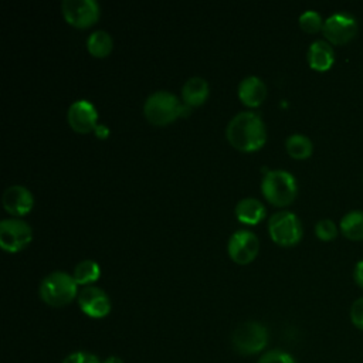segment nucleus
Here are the masks:
<instances>
[{
	"mask_svg": "<svg viewBox=\"0 0 363 363\" xmlns=\"http://www.w3.org/2000/svg\"><path fill=\"white\" fill-rule=\"evenodd\" d=\"M62 363H102L95 354L88 352H74L68 354Z\"/></svg>",
	"mask_w": 363,
	"mask_h": 363,
	"instance_id": "obj_25",
	"label": "nucleus"
},
{
	"mask_svg": "<svg viewBox=\"0 0 363 363\" xmlns=\"http://www.w3.org/2000/svg\"><path fill=\"white\" fill-rule=\"evenodd\" d=\"M315 234L322 241H332L337 235V227H336V224L332 220L323 218V220H319L316 223Z\"/></svg>",
	"mask_w": 363,
	"mask_h": 363,
	"instance_id": "obj_23",
	"label": "nucleus"
},
{
	"mask_svg": "<svg viewBox=\"0 0 363 363\" xmlns=\"http://www.w3.org/2000/svg\"><path fill=\"white\" fill-rule=\"evenodd\" d=\"M94 130H95V133H96V136H98V138H105V136L108 135V132H109V130H108V128H106L104 123L96 125Z\"/></svg>",
	"mask_w": 363,
	"mask_h": 363,
	"instance_id": "obj_28",
	"label": "nucleus"
},
{
	"mask_svg": "<svg viewBox=\"0 0 363 363\" xmlns=\"http://www.w3.org/2000/svg\"><path fill=\"white\" fill-rule=\"evenodd\" d=\"M261 190L267 200L275 206H288L296 196L295 177L282 169L269 170L264 174Z\"/></svg>",
	"mask_w": 363,
	"mask_h": 363,
	"instance_id": "obj_4",
	"label": "nucleus"
},
{
	"mask_svg": "<svg viewBox=\"0 0 363 363\" xmlns=\"http://www.w3.org/2000/svg\"><path fill=\"white\" fill-rule=\"evenodd\" d=\"M61 10L65 20L78 28L92 26L99 17V7L95 0H62Z\"/></svg>",
	"mask_w": 363,
	"mask_h": 363,
	"instance_id": "obj_9",
	"label": "nucleus"
},
{
	"mask_svg": "<svg viewBox=\"0 0 363 363\" xmlns=\"http://www.w3.org/2000/svg\"><path fill=\"white\" fill-rule=\"evenodd\" d=\"M77 282L65 271H52L40 284V296L50 306H64L77 295Z\"/></svg>",
	"mask_w": 363,
	"mask_h": 363,
	"instance_id": "obj_2",
	"label": "nucleus"
},
{
	"mask_svg": "<svg viewBox=\"0 0 363 363\" xmlns=\"http://www.w3.org/2000/svg\"><path fill=\"white\" fill-rule=\"evenodd\" d=\"M33 238V230L21 218H4L0 221V245L3 250L16 252L24 248Z\"/></svg>",
	"mask_w": 363,
	"mask_h": 363,
	"instance_id": "obj_7",
	"label": "nucleus"
},
{
	"mask_svg": "<svg viewBox=\"0 0 363 363\" xmlns=\"http://www.w3.org/2000/svg\"><path fill=\"white\" fill-rule=\"evenodd\" d=\"M96 118L98 115L95 106L86 99L74 101L67 111L68 123L74 130L79 133L94 130L96 126Z\"/></svg>",
	"mask_w": 363,
	"mask_h": 363,
	"instance_id": "obj_12",
	"label": "nucleus"
},
{
	"mask_svg": "<svg viewBox=\"0 0 363 363\" xmlns=\"http://www.w3.org/2000/svg\"><path fill=\"white\" fill-rule=\"evenodd\" d=\"M353 278H354V282L363 288V259L359 261L354 267V271H353Z\"/></svg>",
	"mask_w": 363,
	"mask_h": 363,
	"instance_id": "obj_27",
	"label": "nucleus"
},
{
	"mask_svg": "<svg viewBox=\"0 0 363 363\" xmlns=\"http://www.w3.org/2000/svg\"><path fill=\"white\" fill-rule=\"evenodd\" d=\"M183 112H186V105L180 104L176 95L164 89L152 92L143 104V113L153 125H166Z\"/></svg>",
	"mask_w": 363,
	"mask_h": 363,
	"instance_id": "obj_3",
	"label": "nucleus"
},
{
	"mask_svg": "<svg viewBox=\"0 0 363 363\" xmlns=\"http://www.w3.org/2000/svg\"><path fill=\"white\" fill-rule=\"evenodd\" d=\"M342 234L352 241L363 240V211L353 210L346 213L340 220Z\"/></svg>",
	"mask_w": 363,
	"mask_h": 363,
	"instance_id": "obj_18",
	"label": "nucleus"
},
{
	"mask_svg": "<svg viewBox=\"0 0 363 363\" xmlns=\"http://www.w3.org/2000/svg\"><path fill=\"white\" fill-rule=\"evenodd\" d=\"M112 37L105 30H95L86 38L88 51L98 58L106 57L112 51Z\"/></svg>",
	"mask_w": 363,
	"mask_h": 363,
	"instance_id": "obj_19",
	"label": "nucleus"
},
{
	"mask_svg": "<svg viewBox=\"0 0 363 363\" xmlns=\"http://www.w3.org/2000/svg\"><path fill=\"white\" fill-rule=\"evenodd\" d=\"M208 95V84L203 77H190L182 86V96L187 106L201 105Z\"/></svg>",
	"mask_w": 363,
	"mask_h": 363,
	"instance_id": "obj_16",
	"label": "nucleus"
},
{
	"mask_svg": "<svg viewBox=\"0 0 363 363\" xmlns=\"http://www.w3.org/2000/svg\"><path fill=\"white\" fill-rule=\"evenodd\" d=\"M259 248L258 237L250 230H237L228 238L227 250L233 261L247 264L254 259Z\"/></svg>",
	"mask_w": 363,
	"mask_h": 363,
	"instance_id": "obj_10",
	"label": "nucleus"
},
{
	"mask_svg": "<svg viewBox=\"0 0 363 363\" xmlns=\"http://www.w3.org/2000/svg\"><path fill=\"white\" fill-rule=\"evenodd\" d=\"M225 135L228 142L242 152L259 149L267 139V130L262 119L251 111L235 113L227 125Z\"/></svg>",
	"mask_w": 363,
	"mask_h": 363,
	"instance_id": "obj_1",
	"label": "nucleus"
},
{
	"mask_svg": "<svg viewBox=\"0 0 363 363\" xmlns=\"http://www.w3.org/2000/svg\"><path fill=\"white\" fill-rule=\"evenodd\" d=\"M258 363H296V362L289 353L279 350V349H274V350L264 353L259 357Z\"/></svg>",
	"mask_w": 363,
	"mask_h": 363,
	"instance_id": "obj_24",
	"label": "nucleus"
},
{
	"mask_svg": "<svg viewBox=\"0 0 363 363\" xmlns=\"http://www.w3.org/2000/svg\"><path fill=\"white\" fill-rule=\"evenodd\" d=\"M299 26L303 31L313 34V33H318L319 30L323 28V21H322V17L318 11L306 10L299 16Z\"/></svg>",
	"mask_w": 363,
	"mask_h": 363,
	"instance_id": "obj_22",
	"label": "nucleus"
},
{
	"mask_svg": "<svg viewBox=\"0 0 363 363\" xmlns=\"http://www.w3.org/2000/svg\"><path fill=\"white\" fill-rule=\"evenodd\" d=\"M308 64L316 71H328L335 62V51L325 40L313 41L306 52Z\"/></svg>",
	"mask_w": 363,
	"mask_h": 363,
	"instance_id": "obj_14",
	"label": "nucleus"
},
{
	"mask_svg": "<svg viewBox=\"0 0 363 363\" xmlns=\"http://www.w3.org/2000/svg\"><path fill=\"white\" fill-rule=\"evenodd\" d=\"M3 207L14 216H23L28 213L34 204L31 191L21 184L9 186L1 196Z\"/></svg>",
	"mask_w": 363,
	"mask_h": 363,
	"instance_id": "obj_13",
	"label": "nucleus"
},
{
	"mask_svg": "<svg viewBox=\"0 0 363 363\" xmlns=\"http://www.w3.org/2000/svg\"><path fill=\"white\" fill-rule=\"evenodd\" d=\"M350 319L357 329L363 330V296L353 302L350 308Z\"/></svg>",
	"mask_w": 363,
	"mask_h": 363,
	"instance_id": "obj_26",
	"label": "nucleus"
},
{
	"mask_svg": "<svg viewBox=\"0 0 363 363\" xmlns=\"http://www.w3.org/2000/svg\"><path fill=\"white\" fill-rule=\"evenodd\" d=\"M78 305L84 313L91 318H104L111 311V301L105 291L98 286L86 285L84 286L78 295Z\"/></svg>",
	"mask_w": 363,
	"mask_h": 363,
	"instance_id": "obj_11",
	"label": "nucleus"
},
{
	"mask_svg": "<svg viewBox=\"0 0 363 363\" xmlns=\"http://www.w3.org/2000/svg\"><path fill=\"white\" fill-rule=\"evenodd\" d=\"M235 216L241 223L255 224L265 216V207L255 197H244L235 204Z\"/></svg>",
	"mask_w": 363,
	"mask_h": 363,
	"instance_id": "obj_17",
	"label": "nucleus"
},
{
	"mask_svg": "<svg viewBox=\"0 0 363 363\" xmlns=\"http://www.w3.org/2000/svg\"><path fill=\"white\" fill-rule=\"evenodd\" d=\"M267 95V86L261 78L257 75H248L238 84L240 99L250 106H257L264 101Z\"/></svg>",
	"mask_w": 363,
	"mask_h": 363,
	"instance_id": "obj_15",
	"label": "nucleus"
},
{
	"mask_svg": "<svg viewBox=\"0 0 363 363\" xmlns=\"http://www.w3.org/2000/svg\"><path fill=\"white\" fill-rule=\"evenodd\" d=\"M102 363H123V360L119 359V357H116V356H109V357H106Z\"/></svg>",
	"mask_w": 363,
	"mask_h": 363,
	"instance_id": "obj_29",
	"label": "nucleus"
},
{
	"mask_svg": "<svg viewBox=\"0 0 363 363\" xmlns=\"http://www.w3.org/2000/svg\"><path fill=\"white\" fill-rule=\"evenodd\" d=\"M323 35L328 43L342 45L349 43L357 33V21L346 13H335L323 21Z\"/></svg>",
	"mask_w": 363,
	"mask_h": 363,
	"instance_id": "obj_8",
	"label": "nucleus"
},
{
	"mask_svg": "<svg viewBox=\"0 0 363 363\" xmlns=\"http://www.w3.org/2000/svg\"><path fill=\"white\" fill-rule=\"evenodd\" d=\"M271 238L279 245H294L302 237V224L292 211H277L268 220Z\"/></svg>",
	"mask_w": 363,
	"mask_h": 363,
	"instance_id": "obj_6",
	"label": "nucleus"
},
{
	"mask_svg": "<svg viewBox=\"0 0 363 363\" xmlns=\"http://www.w3.org/2000/svg\"><path fill=\"white\" fill-rule=\"evenodd\" d=\"M231 342L240 354H255L267 346L268 332L265 326L258 322H242L234 329Z\"/></svg>",
	"mask_w": 363,
	"mask_h": 363,
	"instance_id": "obj_5",
	"label": "nucleus"
},
{
	"mask_svg": "<svg viewBox=\"0 0 363 363\" xmlns=\"http://www.w3.org/2000/svg\"><path fill=\"white\" fill-rule=\"evenodd\" d=\"M72 277L77 284L94 282L99 277V265L94 259H82L75 265Z\"/></svg>",
	"mask_w": 363,
	"mask_h": 363,
	"instance_id": "obj_21",
	"label": "nucleus"
},
{
	"mask_svg": "<svg viewBox=\"0 0 363 363\" xmlns=\"http://www.w3.org/2000/svg\"><path fill=\"white\" fill-rule=\"evenodd\" d=\"M286 152L295 159H306L312 155L313 145L306 135L292 133L285 140Z\"/></svg>",
	"mask_w": 363,
	"mask_h": 363,
	"instance_id": "obj_20",
	"label": "nucleus"
}]
</instances>
